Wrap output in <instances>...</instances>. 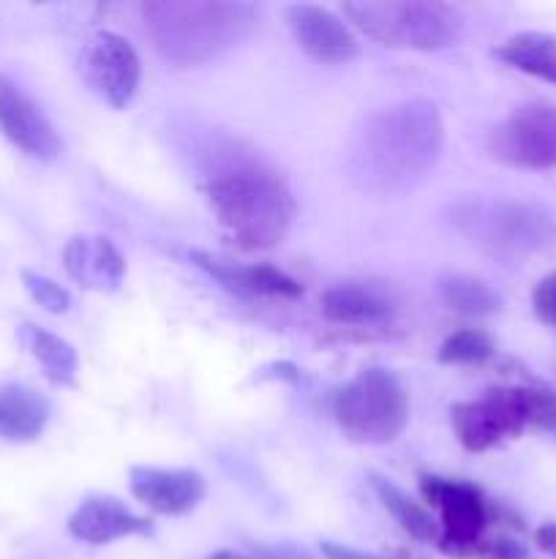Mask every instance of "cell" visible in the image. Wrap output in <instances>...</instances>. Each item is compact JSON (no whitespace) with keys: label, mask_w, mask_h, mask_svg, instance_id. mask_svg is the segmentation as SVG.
<instances>
[{"label":"cell","mask_w":556,"mask_h":559,"mask_svg":"<svg viewBox=\"0 0 556 559\" xmlns=\"http://www.w3.org/2000/svg\"><path fill=\"white\" fill-rule=\"evenodd\" d=\"M537 540L545 551H554L556 555V524H545L537 533Z\"/></svg>","instance_id":"83f0119b"},{"label":"cell","mask_w":556,"mask_h":559,"mask_svg":"<svg viewBox=\"0 0 556 559\" xmlns=\"http://www.w3.org/2000/svg\"><path fill=\"white\" fill-rule=\"evenodd\" d=\"M445 126L425 98L379 109L360 126L349 151V173L363 191L379 197L412 191L442 156Z\"/></svg>","instance_id":"6da1fadb"},{"label":"cell","mask_w":556,"mask_h":559,"mask_svg":"<svg viewBox=\"0 0 556 559\" xmlns=\"http://www.w3.org/2000/svg\"><path fill=\"white\" fill-rule=\"evenodd\" d=\"M0 131L11 145L41 162L58 158L63 147L47 115L3 74H0Z\"/></svg>","instance_id":"8fae6325"},{"label":"cell","mask_w":556,"mask_h":559,"mask_svg":"<svg viewBox=\"0 0 556 559\" xmlns=\"http://www.w3.org/2000/svg\"><path fill=\"white\" fill-rule=\"evenodd\" d=\"M207 559H251V557L240 555V551H216V555H210Z\"/></svg>","instance_id":"f1b7e54d"},{"label":"cell","mask_w":556,"mask_h":559,"mask_svg":"<svg viewBox=\"0 0 556 559\" xmlns=\"http://www.w3.org/2000/svg\"><path fill=\"white\" fill-rule=\"evenodd\" d=\"M289 31L305 55L322 63H347L358 55V38L352 36L347 22L338 20L333 11L314 3H298L287 9Z\"/></svg>","instance_id":"7c38bea8"},{"label":"cell","mask_w":556,"mask_h":559,"mask_svg":"<svg viewBox=\"0 0 556 559\" xmlns=\"http://www.w3.org/2000/svg\"><path fill=\"white\" fill-rule=\"evenodd\" d=\"M131 495L161 516H183L205 497V478L194 469L131 467Z\"/></svg>","instance_id":"4fadbf2b"},{"label":"cell","mask_w":556,"mask_h":559,"mask_svg":"<svg viewBox=\"0 0 556 559\" xmlns=\"http://www.w3.org/2000/svg\"><path fill=\"white\" fill-rule=\"evenodd\" d=\"M333 415L349 440L363 442V445H385L407 429V393L396 374L371 366V369L358 371L336 393Z\"/></svg>","instance_id":"8992f818"},{"label":"cell","mask_w":556,"mask_h":559,"mask_svg":"<svg viewBox=\"0 0 556 559\" xmlns=\"http://www.w3.org/2000/svg\"><path fill=\"white\" fill-rule=\"evenodd\" d=\"M205 197L223 233L243 249H273L294 218V197L259 156L227 147L205 169Z\"/></svg>","instance_id":"7a4b0ae2"},{"label":"cell","mask_w":556,"mask_h":559,"mask_svg":"<svg viewBox=\"0 0 556 559\" xmlns=\"http://www.w3.org/2000/svg\"><path fill=\"white\" fill-rule=\"evenodd\" d=\"M142 20L153 47L174 66L221 58L254 33L259 14L238 0H147Z\"/></svg>","instance_id":"3957f363"},{"label":"cell","mask_w":556,"mask_h":559,"mask_svg":"<svg viewBox=\"0 0 556 559\" xmlns=\"http://www.w3.org/2000/svg\"><path fill=\"white\" fill-rule=\"evenodd\" d=\"M22 284H25V289L31 293V298L36 300L41 309L52 311V314H63V311H69L71 295L65 293L60 284H55L52 278L41 276V273L22 271Z\"/></svg>","instance_id":"cb8c5ba5"},{"label":"cell","mask_w":556,"mask_h":559,"mask_svg":"<svg viewBox=\"0 0 556 559\" xmlns=\"http://www.w3.org/2000/svg\"><path fill=\"white\" fill-rule=\"evenodd\" d=\"M540 393L527 388H496L474 402H461L452 407V429L458 442L467 451L483 453L501 442L505 437L518 435L532 424L537 413Z\"/></svg>","instance_id":"52a82bcc"},{"label":"cell","mask_w":556,"mask_h":559,"mask_svg":"<svg viewBox=\"0 0 556 559\" xmlns=\"http://www.w3.org/2000/svg\"><path fill=\"white\" fill-rule=\"evenodd\" d=\"M20 342L41 364L49 380L58 382V385H74L76 353L69 342L44 331V328L31 325V322L20 325Z\"/></svg>","instance_id":"ffe728a7"},{"label":"cell","mask_w":556,"mask_h":559,"mask_svg":"<svg viewBox=\"0 0 556 559\" xmlns=\"http://www.w3.org/2000/svg\"><path fill=\"white\" fill-rule=\"evenodd\" d=\"M423 495L431 506L439 508L442 513V549L445 551H469L483 535L485 522V502L474 486L463 480H445L436 475H423L420 478Z\"/></svg>","instance_id":"30bf717a"},{"label":"cell","mask_w":556,"mask_h":559,"mask_svg":"<svg viewBox=\"0 0 556 559\" xmlns=\"http://www.w3.org/2000/svg\"><path fill=\"white\" fill-rule=\"evenodd\" d=\"M501 63L529 76L556 85V36L540 31H523L494 49Z\"/></svg>","instance_id":"ac0fdd59"},{"label":"cell","mask_w":556,"mask_h":559,"mask_svg":"<svg viewBox=\"0 0 556 559\" xmlns=\"http://www.w3.org/2000/svg\"><path fill=\"white\" fill-rule=\"evenodd\" d=\"M439 295L450 309L461 311V314L483 317L494 314L499 309V295L488 287V284L478 282L463 273H450V276L439 278Z\"/></svg>","instance_id":"7402d4cb"},{"label":"cell","mask_w":556,"mask_h":559,"mask_svg":"<svg viewBox=\"0 0 556 559\" xmlns=\"http://www.w3.org/2000/svg\"><path fill=\"white\" fill-rule=\"evenodd\" d=\"M371 486H374V491H376V497L382 500V506L392 513V519H396V522L401 524V527L407 530L414 540L431 544V540L439 538V535H436V524H434V519H431V513L425 511L423 506H418L412 497L403 495V491L398 489L392 480L379 478V475H371Z\"/></svg>","instance_id":"44dd1931"},{"label":"cell","mask_w":556,"mask_h":559,"mask_svg":"<svg viewBox=\"0 0 556 559\" xmlns=\"http://www.w3.org/2000/svg\"><path fill=\"white\" fill-rule=\"evenodd\" d=\"M49 420V402L25 385L0 388V437L11 442H31Z\"/></svg>","instance_id":"e0dca14e"},{"label":"cell","mask_w":556,"mask_h":559,"mask_svg":"<svg viewBox=\"0 0 556 559\" xmlns=\"http://www.w3.org/2000/svg\"><path fill=\"white\" fill-rule=\"evenodd\" d=\"M452 227L496 260H523L556 243V218L534 202H461Z\"/></svg>","instance_id":"277c9868"},{"label":"cell","mask_w":556,"mask_h":559,"mask_svg":"<svg viewBox=\"0 0 556 559\" xmlns=\"http://www.w3.org/2000/svg\"><path fill=\"white\" fill-rule=\"evenodd\" d=\"M343 14L379 44L392 49L434 52L456 44L463 33V16L439 0H352Z\"/></svg>","instance_id":"5b68a950"},{"label":"cell","mask_w":556,"mask_h":559,"mask_svg":"<svg viewBox=\"0 0 556 559\" xmlns=\"http://www.w3.org/2000/svg\"><path fill=\"white\" fill-rule=\"evenodd\" d=\"M534 317L545 325L556 328V273H548L532 293Z\"/></svg>","instance_id":"d4e9b609"},{"label":"cell","mask_w":556,"mask_h":559,"mask_svg":"<svg viewBox=\"0 0 556 559\" xmlns=\"http://www.w3.org/2000/svg\"><path fill=\"white\" fill-rule=\"evenodd\" d=\"M488 153L494 162L512 169L556 167V107L523 104L512 109L488 134Z\"/></svg>","instance_id":"ba28073f"},{"label":"cell","mask_w":556,"mask_h":559,"mask_svg":"<svg viewBox=\"0 0 556 559\" xmlns=\"http://www.w3.org/2000/svg\"><path fill=\"white\" fill-rule=\"evenodd\" d=\"M322 311L327 320L341 322V325H376L390 317V304L368 287L338 284L325 293Z\"/></svg>","instance_id":"d6986e66"},{"label":"cell","mask_w":556,"mask_h":559,"mask_svg":"<svg viewBox=\"0 0 556 559\" xmlns=\"http://www.w3.org/2000/svg\"><path fill=\"white\" fill-rule=\"evenodd\" d=\"M256 559H316L303 546L294 544H256L254 546Z\"/></svg>","instance_id":"484cf974"},{"label":"cell","mask_w":556,"mask_h":559,"mask_svg":"<svg viewBox=\"0 0 556 559\" xmlns=\"http://www.w3.org/2000/svg\"><path fill=\"white\" fill-rule=\"evenodd\" d=\"M80 69L87 85L114 109H123L140 87V55L112 31L96 33L87 41Z\"/></svg>","instance_id":"9c48e42d"},{"label":"cell","mask_w":556,"mask_h":559,"mask_svg":"<svg viewBox=\"0 0 556 559\" xmlns=\"http://www.w3.org/2000/svg\"><path fill=\"white\" fill-rule=\"evenodd\" d=\"M322 555L327 559H382V557H374V555H365V551H358L352 549V546H341V544H322Z\"/></svg>","instance_id":"4316f807"},{"label":"cell","mask_w":556,"mask_h":559,"mask_svg":"<svg viewBox=\"0 0 556 559\" xmlns=\"http://www.w3.org/2000/svg\"><path fill=\"white\" fill-rule=\"evenodd\" d=\"M69 533L82 544L104 546L129 535H147L150 522L131 513L114 497H90L71 513Z\"/></svg>","instance_id":"9a60e30c"},{"label":"cell","mask_w":556,"mask_h":559,"mask_svg":"<svg viewBox=\"0 0 556 559\" xmlns=\"http://www.w3.org/2000/svg\"><path fill=\"white\" fill-rule=\"evenodd\" d=\"M63 262L69 276L80 287L96 289V293H112L120 287L125 276V260L112 240L101 235H76L65 243Z\"/></svg>","instance_id":"5bb4252c"},{"label":"cell","mask_w":556,"mask_h":559,"mask_svg":"<svg viewBox=\"0 0 556 559\" xmlns=\"http://www.w3.org/2000/svg\"><path fill=\"white\" fill-rule=\"evenodd\" d=\"M191 260L210 273L223 289L240 295V298H262V295H278V298H298L303 289L287 273L270 265H238V262L221 260V257L191 251Z\"/></svg>","instance_id":"2e32d148"},{"label":"cell","mask_w":556,"mask_h":559,"mask_svg":"<svg viewBox=\"0 0 556 559\" xmlns=\"http://www.w3.org/2000/svg\"><path fill=\"white\" fill-rule=\"evenodd\" d=\"M494 355V344L485 336L483 331H467L452 333L450 338H445V344L439 347V364L447 366H469V364H483Z\"/></svg>","instance_id":"603a6c76"}]
</instances>
